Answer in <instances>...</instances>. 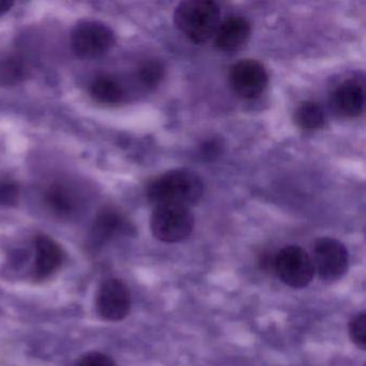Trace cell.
Here are the masks:
<instances>
[{
    "label": "cell",
    "instance_id": "obj_22",
    "mask_svg": "<svg viewBox=\"0 0 366 366\" xmlns=\"http://www.w3.org/2000/svg\"><path fill=\"white\" fill-rule=\"evenodd\" d=\"M14 3L12 1H7V0H0V16H3L4 14H7L10 11Z\"/></svg>",
    "mask_w": 366,
    "mask_h": 366
},
{
    "label": "cell",
    "instance_id": "obj_13",
    "mask_svg": "<svg viewBox=\"0 0 366 366\" xmlns=\"http://www.w3.org/2000/svg\"><path fill=\"white\" fill-rule=\"evenodd\" d=\"M46 207L59 217H70L79 207V197L67 184H52L44 194Z\"/></svg>",
    "mask_w": 366,
    "mask_h": 366
},
{
    "label": "cell",
    "instance_id": "obj_7",
    "mask_svg": "<svg viewBox=\"0 0 366 366\" xmlns=\"http://www.w3.org/2000/svg\"><path fill=\"white\" fill-rule=\"evenodd\" d=\"M96 307L104 320H124L132 308V293L127 285L119 278L102 282L96 297Z\"/></svg>",
    "mask_w": 366,
    "mask_h": 366
},
{
    "label": "cell",
    "instance_id": "obj_4",
    "mask_svg": "<svg viewBox=\"0 0 366 366\" xmlns=\"http://www.w3.org/2000/svg\"><path fill=\"white\" fill-rule=\"evenodd\" d=\"M274 273L288 287L302 289L314 280L315 269L310 254L300 246H286L275 254Z\"/></svg>",
    "mask_w": 366,
    "mask_h": 366
},
{
    "label": "cell",
    "instance_id": "obj_21",
    "mask_svg": "<svg viewBox=\"0 0 366 366\" xmlns=\"http://www.w3.org/2000/svg\"><path fill=\"white\" fill-rule=\"evenodd\" d=\"M203 152H204L205 156H209V157L217 155L218 152H219V143L216 142V141H209L203 147Z\"/></svg>",
    "mask_w": 366,
    "mask_h": 366
},
{
    "label": "cell",
    "instance_id": "obj_10",
    "mask_svg": "<svg viewBox=\"0 0 366 366\" xmlns=\"http://www.w3.org/2000/svg\"><path fill=\"white\" fill-rule=\"evenodd\" d=\"M252 26L243 16H230L220 23L214 36L216 48L222 52L241 50L250 38Z\"/></svg>",
    "mask_w": 366,
    "mask_h": 366
},
{
    "label": "cell",
    "instance_id": "obj_18",
    "mask_svg": "<svg viewBox=\"0 0 366 366\" xmlns=\"http://www.w3.org/2000/svg\"><path fill=\"white\" fill-rule=\"evenodd\" d=\"M349 335L355 346L365 350L366 348V315L360 312L355 315L348 325Z\"/></svg>",
    "mask_w": 366,
    "mask_h": 366
},
{
    "label": "cell",
    "instance_id": "obj_1",
    "mask_svg": "<svg viewBox=\"0 0 366 366\" xmlns=\"http://www.w3.org/2000/svg\"><path fill=\"white\" fill-rule=\"evenodd\" d=\"M204 185L194 171L177 169L168 171L149 182L147 197L155 207L179 205L188 207L202 198Z\"/></svg>",
    "mask_w": 366,
    "mask_h": 366
},
{
    "label": "cell",
    "instance_id": "obj_19",
    "mask_svg": "<svg viewBox=\"0 0 366 366\" xmlns=\"http://www.w3.org/2000/svg\"><path fill=\"white\" fill-rule=\"evenodd\" d=\"M76 366H117L114 360L109 357L108 355H104L98 351H92V352L86 353L83 355L78 362Z\"/></svg>",
    "mask_w": 366,
    "mask_h": 366
},
{
    "label": "cell",
    "instance_id": "obj_16",
    "mask_svg": "<svg viewBox=\"0 0 366 366\" xmlns=\"http://www.w3.org/2000/svg\"><path fill=\"white\" fill-rule=\"evenodd\" d=\"M164 76V68L158 61H144L138 69V78L147 87H155L162 82Z\"/></svg>",
    "mask_w": 366,
    "mask_h": 366
},
{
    "label": "cell",
    "instance_id": "obj_6",
    "mask_svg": "<svg viewBox=\"0 0 366 366\" xmlns=\"http://www.w3.org/2000/svg\"><path fill=\"white\" fill-rule=\"evenodd\" d=\"M315 273L325 282H335L346 274L349 256L342 242L331 237L317 239L312 257Z\"/></svg>",
    "mask_w": 366,
    "mask_h": 366
},
{
    "label": "cell",
    "instance_id": "obj_2",
    "mask_svg": "<svg viewBox=\"0 0 366 366\" xmlns=\"http://www.w3.org/2000/svg\"><path fill=\"white\" fill-rule=\"evenodd\" d=\"M219 6L212 0H187L174 11V24L196 44L209 41L215 36L222 20Z\"/></svg>",
    "mask_w": 366,
    "mask_h": 366
},
{
    "label": "cell",
    "instance_id": "obj_12",
    "mask_svg": "<svg viewBox=\"0 0 366 366\" xmlns=\"http://www.w3.org/2000/svg\"><path fill=\"white\" fill-rule=\"evenodd\" d=\"M332 104L336 112L345 117H357L365 107V93L359 83L346 81L334 91Z\"/></svg>",
    "mask_w": 366,
    "mask_h": 366
},
{
    "label": "cell",
    "instance_id": "obj_8",
    "mask_svg": "<svg viewBox=\"0 0 366 366\" xmlns=\"http://www.w3.org/2000/svg\"><path fill=\"white\" fill-rule=\"evenodd\" d=\"M230 83L239 97L254 99L267 89L269 76L262 64L243 59L231 68Z\"/></svg>",
    "mask_w": 366,
    "mask_h": 366
},
{
    "label": "cell",
    "instance_id": "obj_15",
    "mask_svg": "<svg viewBox=\"0 0 366 366\" xmlns=\"http://www.w3.org/2000/svg\"><path fill=\"white\" fill-rule=\"evenodd\" d=\"M295 119L297 126L303 129H318L325 124V111L316 102H302L295 111Z\"/></svg>",
    "mask_w": 366,
    "mask_h": 366
},
{
    "label": "cell",
    "instance_id": "obj_5",
    "mask_svg": "<svg viewBox=\"0 0 366 366\" xmlns=\"http://www.w3.org/2000/svg\"><path fill=\"white\" fill-rule=\"evenodd\" d=\"M114 44V31L96 21L81 22L71 36L72 50L81 59H99L110 52Z\"/></svg>",
    "mask_w": 366,
    "mask_h": 366
},
{
    "label": "cell",
    "instance_id": "obj_14",
    "mask_svg": "<svg viewBox=\"0 0 366 366\" xmlns=\"http://www.w3.org/2000/svg\"><path fill=\"white\" fill-rule=\"evenodd\" d=\"M92 98L104 106H117L125 98V89L119 80L111 76H97L89 87Z\"/></svg>",
    "mask_w": 366,
    "mask_h": 366
},
{
    "label": "cell",
    "instance_id": "obj_11",
    "mask_svg": "<svg viewBox=\"0 0 366 366\" xmlns=\"http://www.w3.org/2000/svg\"><path fill=\"white\" fill-rule=\"evenodd\" d=\"M132 224L117 209H107L96 218L92 228V241L96 246L102 245L119 235L132 232Z\"/></svg>",
    "mask_w": 366,
    "mask_h": 366
},
{
    "label": "cell",
    "instance_id": "obj_20",
    "mask_svg": "<svg viewBox=\"0 0 366 366\" xmlns=\"http://www.w3.org/2000/svg\"><path fill=\"white\" fill-rule=\"evenodd\" d=\"M274 259H275V254L274 256H271L269 254H262L259 260L260 269L264 272H274Z\"/></svg>",
    "mask_w": 366,
    "mask_h": 366
},
{
    "label": "cell",
    "instance_id": "obj_17",
    "mask_svg": "<svg viewBox=\"0 0 366 366\" xmlns=\"http://www.w3.org/2000/svg\"><path fill=\"white\" fill-rule=\"evenodd\" d=\"M19 184L10 177H0V207H16L20 201Z\"/></svg>",
    "mask_w": 366,
    "mask_h": 366
},
{
    "label": "cell",
    "instance_id": "obj_3",
    "mask_svg": "<svg viewBox=\"0 0 366 366\" xmlns=\"http://www.w3.org/2000/svg\"><path fill=\"white\" fill-rule=\"evenodd\" d=\"M151 231L164 243H179L192 234L194 217L189 207L159 205L151 216Z\"/></svg>",
    "mask_w": 366,
    "mask_h": 366
},
{
    "label": "cell",
    "instance_id": "obj_9",
    "mask_svg": "<svg viewBox=\"0 0 366 366\" xmlns=\"http://www.w3.org/2000/svg\"><path fill=\"white\" fill-rule=\"evenodd\" d=\"M35 247L34 277L38 280H46L61 269L65 259V254L61 245L48 235L37 237Z\"/></svg>",
    "mask_w": 366,
    "mask_h": 366
}]
</instances>
